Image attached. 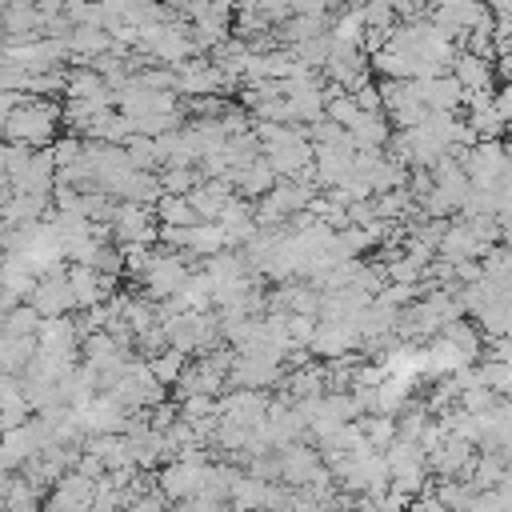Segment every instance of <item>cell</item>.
Here are the masks:
<instances>
[{"instance_id": "cell-1", "label": "cell", "mask_w": 512, "mask_h": 512, "mask_svg": "<svg viewBox=\"0 0 512 512\" xmlns=\"http://www.w3.org/2000/svg\"><path fill=\"white\" fill-rule=\"evenodd\" d=\"M60 124H64V104L24 96V104L4 116V140L24 144V148H52Z\"/></svg>"}, {"instance_id": "cell-2", "label": "cell", "mask_w": 512, "mask_h": 512, "mask_svg": "<svg viewBox=\"0 0 512 512\" xmlns=\"http://www.w3.org/2000/svg\"><path fill=\"white\" fill-rule=\"evenodd\" d=\"M208 468H212V464L204 460V452L184 448L176 460H168V464L160 468L156 492H160L164 500H172V504L192 500V496H204V492H208Z\"/></svg>"}, {"instance_id": "cell-3", "label": "cell", "mask_w": 512, "mask_h": 512, "mask_svg": "<svg viewBox=\"0 0 512 512\" xmlns=\"http://www.w3.org/2000/svg\"><path fill=\"white\" fill-rule=\"evenodd\" d=\"M188 280H192V268L184 264V252H172V248H156L148 272L140 276V284L148 288V300H160V304L180 296Z\"/></svg>"}, {"instance_id": "cell-4", "label": "cell", "mask_w": 512, "mask_h": 512, "mask_svg": "<svg viewBox=\"0 0 512 512\" xmlns=\"http://www.w3.org/2000/svg\"><path fill=\"white\" fill-rule=\"evenodd\" d=\"M64 60H72V48L64 40H52V36L4 44V64H16L24 72H64Z\"/></svg>"}, {"instance_id": "cell-5", "label": "cell", "mask_w": 512, "mask_h": 512, "mask_svg": "<svg viewBox=\"0 0 512 512\" xmlns=\"http://www.w3.org/2000/svg\"><path fill=\"white\" fill-rule=\"evenodd\" d=\"M224 88H232V84L224 80V72L216 68V60L192 56V60L176 64V92H180V96L200 100V96H216V92H224Z\"/></svg>"}, {"instance_id": "cell-6", "label": "cell", "mask_w": 512, "mask_h": 512, "mask_svg": "<svg viewBox=\"0 0 512 512\" xmlns=\"http://www.w3.org/2000/svg\"><path fill=\"white\" fill-rule=\"evenodd\" d=\"M44 320H60V316H72L76 312V292H72V280L68 276H44L28 300Z\"/></svg>"}, {"instance_id": "cell-7", "label": "cell", "mask_w": 512, "mask_h": 512, "mask_svg": "<svg viewBox=\"0 0 512 512\" xmlns=\"http://www.w3.org/2000/svg\"><path fill=\"white\" fill-rule=\"evenodd\" d=\"M284 376V364L280 360H264V356H236L232 372H228V384L232 388H256V392H268L272 384H280Z\"/></svg>"}, {"instance_id": "cell-8", "label": "cell", "mask_w": 512, "mask_h": 512, "mask_svg": "<svg viewBox=\"0 0 512 512\" xmlns=\"http://www.w3.org/2000/svg\"><path fill=\"white\" fill-rule=\"evenodd\" d=\"M224 380H228V372H220L208 356H196L184 368V376H180V384L172 392H176V400H188V396H220L224 392Z\"/></svg>"}, {"instance_id": "cell-9", "label": "cell", "mask_w": 512, "mask_h": 512, "mask_svg": "<svg viewBox=\"0 0 512 512\" xmlns=\"http://www.w3.org/2000/svg\"><path fill=\"white\" fill-rule=\"evenodd\" d=\"M492 248H496V244H484V240L460 220V224H448V232H444V240H440V260H448V264H468V260H484Z\"/></svg>"}, {"instance_id": "cell-10", "label": "cell", "mask_w": 512, "mask_h": 512, "mask_svg": "<svg viewBox=\"0 0 512 512\" xmlns=\"http://www.w3.org/2000/svg\"><path fill=\"white\" fill-rule=\"evenodd\" d=\"M472 464H476L472 444H468V440H460V436H448L440 448H432V452H428V472H436L440 480L468 476V472H472Z\"/></svg>"}, {"instance_id": "cell-11", "label": "cell", "mask_w": 512, "mask_h": 512, "mask_svg": "<svg viewBox=\"0 0 512 512\" xmlns=\"http://www.w3.org/2000/svg\"><path fill=\"white\" fill-rule=\"evenodd\" d=\"M48 24V12L40 4H4V32L8 44H24V40H40Z\"/></svg>"}, {"instance_id": "cell-12", "label": "cell", "mask_w": 512, "mask_h": 512, "mask_svg": "<svg viewBox=\"0 0 512 512\" xmlns=\"http://www.w3.org/2000/svg\"><path fill=\"white\" fill-rule=\"evenodd\" d=\"M188 200H192V208L200 212V220H220L224 216V208L236 200V184L232 180H204V184H196L192 192H188Z\"/></svg>"}, {"instance_id": "cell-13", "label": "cell", "mask_w": 512, "mask_h": 512, "mask_svg": "<svg viewBox=\"0 0 512 512\" xmlns=\"http://www.w3.org/2000/svg\"><path fill=\"white\" fill-rule=\"evenodd\" d=\"M420 96H424V104H428L432 112H456L468 92H464V84H460L452 72H444V76L420 80Z\"/></svg>"}, {"instance_id": "cell-14", "label": "cell", "mask_w": 512, "mask_h": 512, "mask_svg": "<svg viewBox=\"0 0 512 512\" xmlns=\"http://www.w3.org/2000/svg\"><path fill=\"white\" fill-rule=\"evenodd\" d=\"M36 356H40V336H12V332H4V340H0L4 376H24V368Z\"/></svg>"}, {"instance_id": "cell-15", "label": "cell", "mask_w": 512, "mask_h": 512, "mask_svg": "<svg viewBox=\"0 0 512 512\" xmlns=\"http://www.w3.org/2000/svg\"><path fill=\"white\" fill-rule=\"evenodd\" d=\"M452 76L464 84V92H492V60H480L472 52H456V64H452Z\"/></svg>"}, {"instance_id": "cell-16", "label": "cell", "mask_w": 512, "mask_h": 512, "mask_svg": "<svg viewBox=\"0 0 512 512\" xmlns=\"http://www.w3.org/2000/svg\"><path fill=\"white\" fill-rule=\"evenodd\" d=\"M276 172H272V164L260 156V160H252L248 168H240L236 176H232V184H236V192H244L248 200H264L272 188H276Z\"/></svg>"}, {"instance_id": "cell-17", "label": "cell", "mask_w": 512, "mask_h": 512, "mask_svg": "<svg viewBox=\"0 0 512 512\" xmlns=\"http://www.w3.org/2000/svg\"><path fill=\"white\" fill-rule=\"evenodd\" d=\"M388 124H392V120H388L384 112H360L348 132H352L356 148H384V144L392 140V128H388Z\"/></svg>"}, {"instance_id": "cell-18", "label": "cell", "mask_w": 512, "mask_h": 512, "mask_svg": "<svg viewBox=\"0 0 512 512\" xmlns=\"http://www.w3.org/2000/svg\"><path fill=\"white\" fill-rule=\"evenodd\" d=\"M156 220H160V228H196V224H204L188 196H164L156 204Z\"/></svg>"}, {"instance_id": "cell-19", "label": "cell", "mask_w": 512, "mask_h": 512, "mask_svg": "<svg viewBox=\"0 0 512 512\" xmlns=\"http://www.w3.org/2000/svg\"><path fill=\"white\" fill-rule=\"evenodd\" d=\"M364 36H368L364 8H344V12H336V20H332V40H340V44H364Z\"/></svg>"}, {"instance_id": "cell-20", "label": "cell", "mask_w": 512, "mask_h": 512, "mask_svg": "<svg viewBox=\"0 0 512 512\" xmlns=\"http://www.w3.org/2000/svg\"><path fill=\"white\" fill-rule=\"evenodd\" d=\"M148 364H152V376H156L164 388H176L180 376H184V368H188V356L176 352V348H164V352H156Z\"/></svg>"}, {"instance_id": "cell-21", "label": "cell", "mask_w": 512, "mask_h": 512, "mask_svg": "<svg viewBox=\"0 0 512 512\" xmlns=\"http://www.w3.org/2000/svg\"><path fill=\"white\" fill-rule=\"evenodd\" d=\"M360 428H364V436H368V444L376 452H388L400 440V428H396L392 416H360Z\"/></svg>"}, {"instance_id": "cell-22", "label": "cell", "mask_w": 512, "mask_h": 512, "mask_svg": "<svg viewBox=\"0 0 512 512\" xmlns=\"http://www.w3.org/2000/svg\"><path fill=\"white\" fill-rule=\"evenodd\" d=\"M40 328H44V316L32 304L4 312V332H12V336H40Z\"/></svg>"}, {"instance_id": "cell-23", "label": "cell", "mask_w": 512, "mask_h": 512, "mask_svg": "<svg viewBox=\"0 0 512 512\" xmlns=\"http://www.w3.org/2000/svg\"><path fill=\"white\" fill-rule=\"evenodd\" d=\"M396 428H400V440H424V432L432 428L428 408H424V404H420V408H408V412L396 420Z\"/></svg>"}, {"instance_id": "cell-24", "label": "cell", "mask_w": 512, "mask_h": 512, "mask_svg": "<svg viewBox=\"0 0 512 512\" xmlns=\"http://www.w3.org/2000/svg\"><path fill=\"white\" fill-rule=\"evenodd\" d=\"M396 4L392 0H368L364 4V24H368V32L372 28H396Z\"/></svg>"}, {"instance_id": "cell-25", "label": "cell", "mask_w": 512, "mask_h": 512, "mask_svg": "<svg viewBox=\"0 0 512 512\" xmlns=\"http://www.w3.org/2000/svg\"><path fill=\"white\" fill-rule=\"evenodd\" d=\"M172 512H228V500H216V496H192V500L172 504Z\"/></svg>"}, {"instance_id": "cell-26", "label": "cell", "mask_w": 512, "mask_h": 512, "mask_svg": "<svg viewBox=\"0 0 512 512\" xmlns=\"http://www.w3.org/2000/svg\"><path fill=\"white\" fill-rule=\"evenodd\" d=\"M356 104H360V112H384V96H380V88H372V84H364V88L356 92Z\"/></svg>"}, {"instance_id": "cell-27", "label": "cell", "mask_w": 512, "mask_h": 512, "mask_svg": "<svg viewBox=\"0 0 512 512\" xmlns=\"http://www.w3.org/2000/svg\"><path fill=\"white\" fill-rule=\"evenodd\" d=\"M408 512H448V508H444V500H440V496L428 488L424 496H416V500L408 504Z\"/></svg>"}, {"instance_id": "cell-28", "label": "cell", "mask_w": 512, "mask_h": 512, "mask_svg": "<svg viewBox=\"0 0 512 512\" xmlns=\"http://www.w3.org/2000/svg\"><path fill=\"white\" fill-rule=\"evenodd\" d=\"M328 8H332V0H292V12L296 16H320Z\"/></svg>"}, {"instance_id": "cell-29", "label": "cell", "mask_w": 512, "mask_h": 512, "mask_svg": "<svg viewBox=\"0 0 512 512\" xmlns=\"http://www.w3.org/2000/svg\"><path fill=\"white\" fill-rule=\"evenodd\" d=\"M496 108H500V116L512 124V80H508V84L496 92Z\"/></svg>"}, {"instance_id": "cell-30", "label": "cell", "mask_w": 512, "mask_h": 512, "mask_svg": "<svg viewBox=\"0 0 512 512\" xmlns=\"http://www.w3.org/2000/svg\"><path fill=\"white\" fill-rule=\"evenodd\" d=\"M368 0H344V8H364Z\"/></svg>"}]
</instances>
